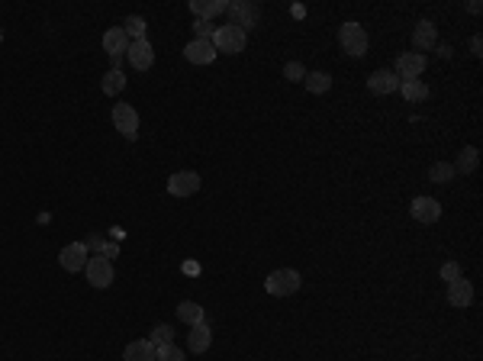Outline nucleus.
<instances>
[{
  "instance_id": "nucleus-18",
  "label": "nucleus",
  "mask_w": 483,
  "mask_h": 361,
  "mask_svg": "<svg viewBox=\"0 0 483 361\" xmlns=\"http://www.w3.org/2000/svg\"><path fill=\"white\" fill-rule=\"evenodd\" d=\"M158 348L151 346L149 338H136V342H129L126 352H123V361H158L155 358Z\"/></svg>"
},
{
  "instance_id": "nucleus-28",
  "label": "nucleus",
  "mask_w": 483,
  "mask_h": 361,
  "mask_svg": "<svg viewBox=\"0 0 483 361\" xmlns=\"http://www.w3.org/2000/svg\"><path fill=\"white\" fill-rule=\"evenodd\" d=\"M155 358H158V361H187V358H184V352L174 346V342H168V346H158Z\"/></svg>"
},
{
  "instance_id": "nucleus-8",
  "label": "nucleus",
  "mask_w": 483,
  "mask_h": 361,
  "mask_svg": "<svg viewBox=\"0 0 483 361\" xmlns=\"http://www.w3.org/2000/svg\"><path fill=\"white\" fill-rule=\"evenodd\" d=\"M113 126L120 129V136H126L129 142L139 136V113L129 103H116L113 107Z\"/></svg>"
},
{
  "instance_id": "nucleus-7",
  "label": "nucleus",
  "mask_w": 483,
  "mask_h": 361,
  "mask_svg": "<svg viewBox=\"0 0 483 361\" xmlns=\"http://www.w3.org/2000/svg\"><path fill=\"white\" fill-rule=\"evenodd\" d=\"M409 213H413L415 223L432 226V223L441 220V203H438L435 197H415L413 203H409Z\"/></svg>"
},
{
  "instance_id": "nucleus-20",
  "label": "nucleus",
  "mask_w": 483,
  "mask_h": 361,
  "mask_svg": "<svg viewBox=\"0 0 483 361\" xmlns=\"http://www.w3.org/2000/svg\"><path fill=\"white\" fill-rule=\"evenodd\" d=\"M400 94L409 100V103H422V100L429 97V84L419 81V77H415V81H400Z\"/></svg>"
},
{
  "instance_id": "nucleus-16",
  "label": "nucleus",
  "mask_w": 483,
  "mask_h": 361,
  "mask_svg": "<svg viewBox=\"0 0 483 361\" xmlns=\"http://www.w3.org/2000/svg\"><path fill=\"white\" fill-rule=\"evenodd\" d=\"M210 346H213V332H210V326H206V319H203V323L190 326V336H187V348H190V352L203 355Z\"/></svg>"
},
{
  "instance_id": "nucleus-10",
  "label": "nucleus",
  "mask_w": 483,
  "mask_h": 361,
  "mask_svg": "<svg viewBox=\"0 0 483 361\" xmlns=\"http://www.w3.org/2000/svg\"><path fill=\"white\" fill-rule=\"evenodd\" d=\"M126 58L136 71H149L151 65H155V49H151L149 39H136V42H129Z\"/></svg>"
},
{
  "instance_id": "nucleus-15",
  "label": "nucleus",
  "mask_w": 483,
  "mask_h": 361,
  "mask_svg": "<svg viewBox=\"0 0 483 361\" xmlns=\"http://www.w3.org/2000/svg\"><path fill=\"white\" fill-rule=\"evenodd\" d=\"M129 42H132V39L123 32V26H113V30L104 32V52H110L113 58H123V55L129 52Z\"/></svg>"
},
{
  "instance_id": "nucleus-32",
  "label": "nucleus",
  "mask_w": 483,
  "mask_h": 361,
  "mask_svg": "<svg viewBox=\"0 0 483 361\" xmlns=\"http://www.w3.org/2000/svg\"><path fill=\"white\" fill-rule=\"evenodd\" d=\"M470 52H474L477 58H480V55H483V39H480V36H474V39H470Z\"/></svg>"
},
{
  "instance_id": "nucleus-25",
  "label": "nucleus",
  "mask_w": 483,
  "mask_h": 361,
  "mask_svg": "<svg viewBox=\"0 0 483 361\" xmlns=\"http://www.w3.org/2000/svg\"><path fill=\"white\" fill-rule=\"evenodd\" d=\"M454 177V165H448V162H435L429 168V181L432 184H448Z\"/></svg>"
},
{
  "instance_id": "nucleus-6",
  "label": "nucleus",
  "mask_w": 483,
  "mask_h": 361,
  "mask_svg": "<svg viewBox=\"0 0 483 361\" xmlns=\"http://www.w3.org/2000/svg\"><path fill=\"white\" fill-rule=\"evenodd\" d=\"M87 258H91V248H87V242H71V246H65L58 252V265L68 274H77V271L87 268Z\"/></svg>"
},
{
  "instance_id": "nucleus-26",
  "label": "nucleus",
  "mask_w": 483,
  "mask_h": 361,
  "mask_svg": "<svg viewBox=\"0 0 483 361\" xmlns=\"http://www.w3.org/2000/svg\"><path fill=\"white\" fill-rule=\"evenodd\" d=\"M123 32H126V36H132V42H136V39H145V32H149V23H145L142 16H129L126 26H123Z\"/></svg>"
},
{
  "instance_id": "nucleus-19",
  "label": "nucleus",
  "mask_w": 483,
  "mask_h": 361,
  "mask_svg": "<svg viewBox=\"0 0 483 361\" xmlns=\"http://www.w3.org/2000/svg\"><path fill=\"white\" fill-rule=\"evenodd\" d=\"M226 0H190V10L196 13V20H203V23H210L213 16L226 13Z\"/></svg>"
},
{
  "instance_id": "nucleus-12",
  "label": "nucleus",
  "mask_w": 483,
  "mask_h": 361,
  "mask_svg": "<svg viewBox=\"0 0 483 361\" xmlns=\"http://www.w3.org/2000/svg\"><path fill=\"white\" fill-rule=\"evenodd\" d=\"M368 91H370V94H377V97L396 94V91H400V77L393 75L390 68H377L374 75L368 77Z\"/></svg>"
},
{
  "instance_id": "nucleus-22",
  "label": "nucleus",
  "mask_w": 483,
  "mask_h": 361,
  "mask_svg": "<svg viewBox=\"0 0 483 361\" xmlns=\"http://www.w3.org/2000/svg\"><path fill=\"white\" fill-rule=\"evenodd\" d=\"M306 87H310V94H329V87H332V75L329 71H306Z\"/></svg>"
},
{
  "instance_id": "nucleus-5",
  "label": "nucleus",
  "mask_w": 483,
  "mask_h": 361,
  "mask_svg": "<svg viewBox=\"0 0 483 361\" xmlns=\"http://www.w3.org/2000/svg\"><path fill=\"white\" fill-rule=\"evenodd\" d=\"M339 42L341 49H345L348 55H355V58H361V55H368V32H364L361 23H345L339 30Z\"/></svg>"
},
{
  "instance_id": "nucleus-33",
  "label": "nucleus",
  "mask_w": 483,
  "mask_h": 361,
  "mask_svg": "<svg viewBox=\"0 0 483 361\" xmlns=\"http://www.w3.org/2000/svg\"><path fill=\"white\" fill-rule=\"evenodd\" d=\"M0 42H4V26H0Z\"/></svg>"
},
{
  "instance_id": "nucleus-4",
  "label": "nucleus",
  "mask_w": 483,
  "mask_h": 361,
  "mask_svg": "<svg viewBox=\"0 0 483 361\" xmlns=\"http://www.w3.org/2000/svg\"><path fill=\"white\" fill-rule=\"evenodd\" d=\"M84 274H87V284H91V287L106 291V287L113 284V262H110V258H104V255H91V258H87Z\"/></svg>"
},
{
  "instance_id": "nucleus-2",
  "label": "nucleus",
  "mask_w": 483,
  "mask_h": 361,
  "mask_svg": "<svg viewBox=\"0 0 483 361\" xmlns=\"http://www.w3.org/2000/svg\"><path fill=\"white\" fill-rule=\"evenodd\" d=\"M210 42H213V49H216V55L219 52L239 55V52H245V42H249V36H245L239 26L226 23V26H216V32H213Z\"/></svg>"
},
{
  "instance_id": "nucleus-17",
  "label": "nucleus",
  "mask_w": 483,
  "mask_h": 361,
  "mask_svg": "<svg viewBox=\"0 0 483 361\" xmlns=\"http://www.w3.org/2000/svg\"><path fill=\"white\" fill-rule=\"evenodd\" d=\"M435 42H438V32H435V26H432L429 20L415 23V30H413V46L419 49V55L429 52V49H435Z\"/></svg>"
},
{
  "instance_id": "nucleus-1",
  "label": "nucleus",
  "mask_w": 483,
  "mask_h": 361,
  "mask_svg": "<svg viewBox=\"0 0 483 361\" xmlns=\"http://www.w3.org/2000/svg\"><path fill=\"white\" fill-rule=\"evenodd\" d=\"M300 284H303V277H300V271H294V268H277L265 277V291L271 293V297H294V293L300 291Z\"/></svg>"
},
{
  "instance_id": "nucleus-31",
  "label": "nucleus",
  "mask_w": 483,
  "mask_h": 361,
  "mask_svg": "<svg viewBox=\"0 0 483 361\" xmlns=\"http://www.w3.org/2000/svg\"><path fill=\"white\" fill-rule=\"evenodd\" d=\"M194 32H196V39H213V32H216V30H213L210 23H203V20H196V23H194Z\"/></svg>"
},
{
  "instance_id": "nucleus-14",
  "label": "nucleus",
  "mask_w": 483,
  "mask_h": 361,
  "mask_svg": "<svg viewBox=\"0 0 483 361\" xmlns=\"http://www.w3.org/2000/svg\"><path fill=\"white\" fill-rule=\"evenodd\" d=\"M448 303L454 310H468L474 303V284H470L468 277H458V281L448 284Z\"/></svg>"
},
{
  "instance_id": "nucleus-27",
  "label": "nucleus",
  "mask_w": 483,
  "mask_h": 361,
  "mask_svg": "<svg viewBox=\"0 0 483 361\" xmlns=\"http://www.w3.org/2000/svg\"><path fill=\"white\" fill-rule=\"evenodd\" d=\"M151 346L158 348V346H168V342H174V329L168 323H161V326H155V329H151V338H149Z\"/></svg>"
},
{
  "instance_id": "nucleus-9",
  "label": "nucleus",
  "mask_w": 483,
  "mask_h": 361,
  "mask_svg": "<svg viewBox=\"0 0 483 361\" xmlns=\"http://www.w3.org/2000/svg\"><path fill=\"white\" fill-rule=\"evenodd\" d=\"M425 55L419 52H403L400 58H396V68H393V75L400 77V81H415V77L425 71Z\"/></svg>"
},
{
  "instance_id": "nucleus-24",
  "label": "nucleus",
  "mask_w": 483,
  "mask_h": 361,
  "mask_svg": "<svg viewBox=\"0 0 483 361\" xmlns=\"http://www.w3.org/2000/svg\"><path fill=\"white\" fill-rule=\"evenodd\" d=\"M177 316H181V323H187V326L203 323V319H206L203 307H200V303H194V300H184L181 307H177Z\"/></svg>"
},
{
  "instance_id": "nucleus-11",
  "label": "nucleus",
  "mask_w": 483,
  "mask_h": 361,
  "mask_svg": "<svg viewBox=\"0 0 483 361\" xmlns=\"http://www.w3.org/2000/svg\"><path fill=\"white\" fill-rule=\"evenodd\" d=\"M196 191H200V175L196 171H177V175L168 177V194L171 197H190Z\"/></svg>"
},
{
  "instance_id": "nucleus-3",
  "label": "nucleus",
  "mask_w": 483,
  "mask_h": 361,
  "mask_svg": "<svg viewBox=\"0 0 483 361\" xmlns=\"http://www.w3.org/2000/svg\"><path fill=\"white\" fill-rule=\"evenodd\" d=\"M226 13H229V23L239 26L242 32L255 30L258 20H261V7H258V4H251V0H232V4L226 7Z\"/></svg>"
},
{
  "instance_id": "nucleus-21",
  "label": "nucleus",
  "mask_w": 483,
  "mask_h": 361,
  "mask_svg": "<svg viewBox=\"0 0 483 361\" xmlns=\"http://www.w3.org/2000/svg\"><path fill=\"white\" fill-rule=\"evenodd\" d=\"M100 87H104L106 97H116V94H123V87H126V75H123L120 68H110L104 75V81H100Z\"/></svg>"
},
{
  "instance_id": "nucleus-23",
  "label": "nucleus",
  "mask_w": 483,
  "mask_h": 361,
  "mask_svg": "<svg viewBox=\"0 0 483 361\" xmlns=\"http://www.w3.org/2000/svg\"><path fill=\"white\" fill-rule=\"evenodd\" d=\"M477 165H480V152H477L474 146H464V148H460V155H458V165H454V168H458V171H464V175H474V171H477Z\"/></svg>"
},
{
  "instance_id": "nucleus-30",
  "label": "nucleus",
  "mask_w": 483,
  "mask_h": 361,
  "mask_svg": "<svg viewBox=\"0 0 483 361\" xmlns=\"http://www.w3.org/2000/svg\"><path fill=\"white\" fill-rule=\"evenodd\" d=\"M458 277H464V274H460V265L458 262L441 265V281H445V284H451V281H458Z\"/></svg>"
},
{
  "instance_id": "nucleus-29",
  "label": "nucleus",
  "mask_w": 483,
  "mask_h": 361,
  "mask_svg": "<svg viewBox=\"0 0 483 361\" xmlns=\"http://www.w3.org/2000/svg\"><path fill=\"white\" fill-rule=\"evenodd\" d=\"M284 77L296 84V81H303V77H306V68H303L300 62H287V65H284Z\"/></svg>"
},
{
  "instance_id": "nucleus-13",
  "label": "nucleus",
  "mask_w": 483,
  "mask_h": 361,
  "mask_svg": "<svg viewBox=\"0 0 483 361\" xmlns=\"http://www.w3.org/2000/svg\"><path fill=\"white\" fill-rule=\"evenodd\" d=\"M184 58L190 65H210L216 62V49H213L210 39H190L187 49H184Z\"/></svg>"
}]
</instances>
